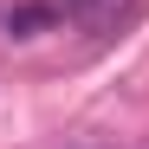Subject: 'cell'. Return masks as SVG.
I'll use <instances>...</instances> for the list:
<instances>
[{"instance_id": "cell-1", "label": "cell", "mask_w": 149, "mask_h": 149, "mask_svg": "<svg viewBox=\"0 0 149 149\" xmlns=\"http://www.w3.org/2000/svg\"><path fill=\"white\" fill-rule=\"evenodd\" d=\"M58 13L65 7H52V0H19V7H7V33L13 39H39L45 26H58Z\"/></svg>"}]
</instances>
